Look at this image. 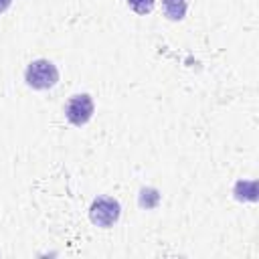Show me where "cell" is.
<instances>
[{"instance_id": "5", "label": "cell", "mask_w": 259, "mask_h": 259, "mask_svg": "<svg viewBox=\"0 0 259 259\" xmlns=\"http://www.w3.org/2000/svg\"><path fill=\"white\" fill-rule=\"evenodd\" d=\"M138 202H140L142 208H154L160 202V194H158L156 188H142L140 196H138Z\"/></svg>"}, {"instance_id": "4", "label": "cell", "mask_w": 259, "mask_h": 259, "mask_svg": "<svg viewBox=\"0 0 259 259\" xmlns=\"http://www.w3.org/2000/svg\"><path fill=\"white\" fill-rule=\"evenodd\" d=\"M162 10L170 20H182L188 10V0H162Z\"/></svg>"}, {"instance_id": "2", "label": "cell", "mask_w": 259, "mask_h": 259, "mask_svg": "<svg viewBox=\"0 0 259 259\" xmlns=\"http://www.w3.org/2000/svg\"><path fill=\"white\" fill-rule=\"evenodd\" d=\"M119 214H121V206L111 196H97L89 206V219L95 227L107 229L117 223Z\"/></svg>"}, {"instance_id": "3", "label": "cell", "mask_w": 259, "mask_h": 259, "mask_svg": "<svg viewBox=\"0 0 259 259\" xmlns=\"http://www.w3.org/2000/svg\"><path fill=\"white\" fill-rule=\"evenodd\" d=\"M93 111H95V105L89 93H77L69 97V101L65 103V117L73 125H85L93 117Z\"/></svg>"}, {"instance_id": "7", "label": "cell", "mask_w": 259, "mask_h": 259, "mask_svg": "<svg viewBox=\"0 0 259 259\" xmlns=\"http://www.w3.org/2000/svg\"><path fill=\"white\" fill-rule=\"evenodd\" d=\"M10 4H12V0H0V14L6 12L10 8Z\"/></svg>"}, {"instance_id": "6", "label": "cell", "mask_w": 259, "mask_h": 259, "mask_svg": "<svg viewBox=\"0 0 259 259\" xmlns=\"http://www.w3.org/2000/svg\"><path fill=\"white\" fill-rule=\"evenodd\" d=\"M154 4L156 0H127V6L136 12V14H150L154 10Z\"/></svg>"}, {"instance_id": "1", "label": "cell", "mask_w": 259, "mask_h": 259, "mask_svg": "<svg viewBox=\"0 0 259 259\" xmlns=\"http://www.w3.org/2000/svg\"><path fill=\"white\" fill-rule=\"evenodd\" d=\"M24 81L32 89H40V91L51 89L59 81V69L49 59H36L32 63H28V67L24 71Z\"/></svg>"}]
</instances>
